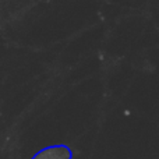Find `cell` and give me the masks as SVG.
I'll use <instances>...</instances> for the list:
<instances>
[{"label":"cell","instance_id":"6da1fadb","mask_svg":"<svg viewBox=\"0 0 159 159\" xmlns=\"http://www.w3.org/2000/svg\"><path fill=\"white\" fill-rule=\"evenodd\" d=\"M31 159H73V152L67 145H50L38 151Z\"/></svg>","mask_w":159,"mask_h":159}]
</instances>
